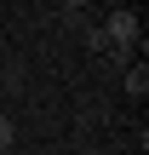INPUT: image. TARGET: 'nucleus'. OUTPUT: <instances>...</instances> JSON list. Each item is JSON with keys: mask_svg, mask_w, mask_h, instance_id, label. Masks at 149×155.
I'll return each instance as SVG.
<instances>
[{"mask_svg": "<svg viewBox=\"0 0 149 155\" xmlns=\"http://www.w3.org/2000/svg\"><path fill=\"white\" fill-rule=\"evenodd\" d=\"M103 35H109V40H121V46H132V40H138V12H132V6H115V12H109V23H103Z\"/></svg>", "mask_w": 149, "mask_h": 155, "instance_id": "1", "label": "nucleus"}, {"mask_svg": "<svg viewBox=\"0 0 149 155\" xmlns=\"http://www.w3.org/2000/svg\"><path fill=\"white\" fill-rule=\"evenodd\" d=\"M121 86H126L132 98H144V92H149V69H144V63H126V75H121Z\"/></svg>", "mask_w": 149, "mask_h": 155, "instance_id": "2", "label": "nucleus"}, {"mask_svg": "<svg viewBox=\"0 0 149 155\" xmlns=\"http://www.w3.org/2000/svg\"><path fill=\"white\" fill-rule=\"evenodd\" d=\"M80 40H86V46H92V52H109V35H103V29H98V23H86V29H80Z\"/></svg>", "mask_w": 149, "mask_h": 155, "instance_id": "3", "label": "nucleus"}, {"mask_svg": "<svg viewBox=\"0 0 149 155\" xmlns=\"http://www.w3.org/2000/svg\"><path fill=\"white\" fill-rule=\"evenodd\" d=\"M11 138H17V127H11V121L0 115V150H11Z\"/></svg>", "mask_w": 149, "mask_h": 155, "instance_id": "4", "label": "nucleus"}, {"mask_svg": "<svg viewBox=\"0 0 149 155\" xmlns=\"http://www.w3.org/2000/svg\"><path fill=\"white\" fill-rule=\"evenodd\" d=\"M57 6H63V12H80V6H86V0H57Z\"/></svg>", "mask_w": 149, "mask_h": 155, "instance_id": "5", "label": "nucleus"}, {"mask_svg": "<svg viewBox=\"0 0 149 155\" xmlns=\"http://www.w3.org/2000/svg\"><path fill=\"white\" fill-rule=\"evenodd\" d=\"M0 86H6V81H0Z\"/></svg>", "mask_w": 149, "mask_h": 155, "instance_id": "6", "label": "nucleus"}]
</instances>
